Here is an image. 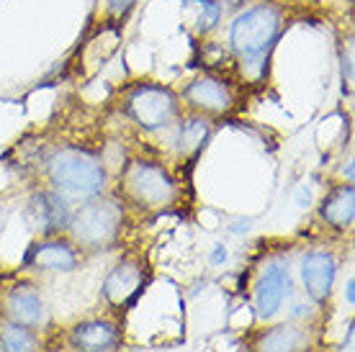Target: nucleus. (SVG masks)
I'll list each match as a JSON object with an SVG mask.
<instances>
[{
  "label": "nucleus",
  "mask_w": 355,
  "mask_h": 352,
  "mask_svg": "<svg viewBox=\"0 0 355 352\" xmlns=\"http://www.w3.org/2000/svg\"><path fill=\"white\" fill-rule=\"evenodd\" d=\"M309 335L304 326L296 324H278L258 337L252 352H306Z\"/></svg>",
  "instance_id": "obj_13"
},
{
  "label": "nucleus",
  "mask_w": 355,
  "mask_h": 352,
  "mask_svg": "<svg viewBox=\"0 0 355 352\" xmlns=\"http://www.w3.org/2000/svg\"><path fill=\"white\" fill-rule=\"evenodd\" d=\"M284 26V13L273 3L250 6L234 16L230 26V49L240 62L245 78L263 80L275 39Z\"/></svg>",
  "instance_id": "obj_1"
},
{
  "label": "nucleus",
  "mask_w": 355,
  "mask_h": 352,
  "mask_svg": "<svg viewBox=\"0 0 355 352\" xmlns=\"http://www.w3.org/2000/svg\"><path fill=\"white\" fill-rule=\"evenodd\" d=\"M209 134H211V121L206 116L196 114L183 118V121L178 123V134H175V144L178 150H180V155L183 157L198 155L201 147L206 144V139H209Z\"/></svg>",
  "instance_id": "obj_16"
},
{
  "label": "nucleus",
  "mask_w": 355,
  "mask_h": 352,
  "mask_svg": "<svg viewBox=\"0 0 355 352\" xmlns=\"http://www.w3.org/2000/svg\"><path fill=\"white\" fill-rule=\"evenodd\" d=\"M24 263L46 273H72L78 267V249L67 239H46L28 249Z\"/></svg>",
  "instance_id": "obj_9"
},
{
  "label": "nucleus",
  "mask_w": 355,
  "mask_h": 352,
  "mask_svg": "<svg viewBox=\"0 0 355 352\" xmlns=\"http://www.w3.org/2000/svg\"><path fill=\"white\" fill-rule=\"evenodd\" d=\"M46 175L54 191L64 198H98L106 188V168L103 162L78 147L57 150L46 162Z\"/></svg>",
  "instance_id": "obj_2"
},
{
  "label": "nucleus",
  "mask_w": 355,
  "mask_h": 352,
  "mask_svg": "<svg viewBox=\"0 0 355 352\" xmlns=\"http://www.w3.org/2000/svg\"><path fill=\"white\" fill-rule=\"evenodd\" d=\"M80 352H83V350H80Z\"/></svg>",
  "instance_id": "obj_24"
},
{
  "label": "nucleus",
  "mask_w": 355,
  "mask_h": 352,
  "mask_svg": "<svg viewBox=\"0 0 355 352\" xmlns=\"http://www.w3.org/2000/svg\"><path fill=\"white\" fill-rule=\"evenodd\" d=\"M353 288H355V281L350 278V281H347V285H345V299H347V303H353V301H355Z\"/></svg>",
  "instance_id": "obj_22"
},
{
  "label": "nucleus",
  "mask_w": 355,
  "mask_h": 352,
  "mask_svg": "<svg viewBox=\"0 0 355 352\" xmlns=\"http://www.w3.org/2000/svg\"><path fill=\"white\" fill-rule=\"evenodd\" d=\"M353 337H355V332H353V324L347 326V337H345V342H343V347H340V352H353Z\"/></svg>",
  "instance_id": "obj_20"
},
{
  "label": "nucleus",
  "mask_w": 355,
  "mask_h": 352,
  "mask_svg": "<svg viewBox=\"0 0 355 352\" xmlns=\"http://www.w3.org/2000/svg\"><path fill=\"white\" fill-rule=\"evenodd\" d=\"M72 344L83 352H103L114 347L119 340V329L106 319H90L72 329Z\"/></svg>",
  "instance_id": "obj_14"
},
{
  "label": "nucleus",
  "mask_w": 355,
  "mask_h": 352,
  "mask_svg": "<svg viewBox=\"0 0 355 352\" xmlns=\"http://www.w3.org/2000/svg\"><path fill=\"white\" fill-rule=\"evenodd\" d=\"M186 3H191V6H196V31L198 34H209V31H214V28L219 26V21H222V10L224 6L219 3V0H186Z\"/></svg>",
  "instance_id": "obj_18"
},
{
  "label": "nucleus",
  "mask_w": 355,
  "mask_h": 352,
  "mask_svg": "<svg viewBox=\"0 0 355 352\" xmlns=\"http://www.w3.org/2000/svg\"><path fill=\"white\" fill-rule=\"evenodd\" d=\"M121 221V203H116L114 198H90L85 206L72 211L67 229L72 239L85 249H106L119 239Z\"/></svg>",
  "instance_id": "obj_3"
},
{
  "label": "nucleus",
  "mask_w": 355,
  "mask_h": 352,
  "mask_svg": "<svg viewBox=\"0 0 355 352\" xmlns=\"http://www.w3.org/2000/svg\"><path fill=\"white\" fill-rule=\"evenodd\" d=\"M124 111L142 132H160L175 121L178 96L165 85L142 82L126 96Z\"/></svg>",
  "instance_id": "obj_4"
},
{
  "label": "nucleus",
  "mask_w": 355,
  "mask_h": 352,
  "mask_svg": "<svg viewBox=\"0 0 355 352\" xmlns=\"http://www.w3.org/2000/svg\"><path fill=\"white\" fill-rule=\"evenodd\" d=\"M222 6H230V8H240V6H245V3H250V0H219Z\"/></svg>",
  "instance_id": "obj_23"
},
{
  "label": "nucleus",
  "mask_w": 355,
  "mask_h": 352,
  "mask_svg": "<svg viewBox=\"0 0 355 352\" xmlns=\"http://www.w3.org/2000/svg\"><path fill=\"white\" fill-rule=\"evenodd\" d=\"M3 314H6L8 322H16V324L39 326V324H44L46 308H44V301H42V296H39V291H36L34 285L21 283V285H13V288L8 291Z\"/></svg>",
  "instance_id": "obj_10"
},
{
  "label": "nucleus",
  "mask_w": 355,
  "mask_h": 352,
  "mask_svg": "<svg viewBox=\"0 0 355 352\" xmlns=\"http://www.w3.org/2000/svg\"><path fill=\"white\" fill-rule=\"evenodd\" d=\"M36 216L42 219L46 231H62L70 224V206L60 191H44L36 195Z\"/></svg>",
  "instance_id": "obj_15"
},
{
  "label": "nucleus",
  "mask_w": 355,
  "mask_h": 352,
  "mask_svg": "<svg viewBox=\"0 0 355 352\" xmlns=\"http://www.w3.org/2000/svg\"><path fill=\"white\" fill-rule=\"evenodd\" d=\"M224 260H227V249H224V247L219 245V247H216V249L211 252V263H214V265H219V263H224Z\"/></svg>",
  "instance_id": "obj_21"
},
{
  "label": "nucleus",
  "mask_w": 355,
  "mask_h": 352,
  "mask_svg": "<svg viewBox=\"0 0 355 352\" xmlns=\"http://www.w3.org/2000/svg\"><path fill=\"white\" fill-rule=\"evenodd\" d=\"M291 293V275H288V267L281 263L268 265L263 275L258 278V285H255V308H258L260 319H273L284 301L288 299Z\"/></svg>",
  "instance_id": "obj_7"
},
{
  "label": "nucleus",
  "mask_w": 355,
  "mask_h": 352,
  "mask_svg": "<svg viewBox=\"0 0 355 352\" xmlns=\"http://www.w3.org/2000/svg\"><path fill=\"white\" fill-rule=\"evenodd\" d=\"M137 6V0H108V16L124 18Z\"/></svg>",
  "instance_id": "obj_19"
},
{
  "label": "nucleus",
  "mask_w": 355,
  "mask_h": 352,
  "mask_svg": "<svg viewBox=\"0 0 355 352\" xmlns=\"http://www.w3.org/2000/svg\"><path fill=\"white\" fill-rule=\"evenodd\" d=\"M183 100L201 116H222L234 106V93L227 80L214 75H198L183 88Z\"/></svg>",
  "instance_id": "obj_6"
},
{
  "label": "nucleus",
  "mask_w": 355,
  "mask_h": 352,
  "mask_svg": "<svg viewBox=\"0 0 355 352\" xmlns=\"http://www.w3.org/2000/svg\"><path fill=\"white\" fill-rule=\"evenodd\" d=\"M144 285V275L142 267L137 263H119L108 273L106 283H103V296H106L114 306H126V303H134L137 296L142 293Z\"/></svg>",
  "instance_id": "obj_11"
},
{
  "label": "nucleus",
  "mask_w": 355,
  "mask_h": 352,
  "mask_svg": "<svg viewBox=\"0 0 355 352\" xmlns=\"http://www.w3.org/2000/svg\"><path fill=\"white\" fill-rule=\"evenodd\" d=\"M338 278V260L327 249H311L302 260V281L304 291L311 301H327Z\"/></svg>",
  "instance_id": "obj_8"
},
{
  "label": "nucleus",
  "mask_w": 355,
  "mask_h": 352,
  "mask_svg": "<svg viewBox=\"0 0 355 352\" xmlns=\"http://www.w3.org/2000/svg\"><path fill=\"white\" fill-rule=\"evenodd\" d=\"M0 352H39V337L34 326L16 322H0Z\"/></svg>",
  "instance_id": "obj_17"
},
{
  "label": "nucleus",
  "mask_w": 355,
  "mask_h": 352,
  "mask_svg": "<svg viewBox=\"0 0 355 352\" xmlns=\"http://www.w3.org/2000/svg\"><path fill=\"white\" fill-rule=\"evenodd\" d=\"M320 216L332 229H350L355 219V191L353 185H338L324 195L320 206Z\"/></svg>",
  "instance_id": "obj_12"
},
{
  "label": "nucleus",
  "mask_w": 355,
  "mask_h": 352,
  "mask_svg": "<svg viewBox=\"0 0 355 352\" xmlns=\"http://www.w3.org/2000/svg\"><path fill=\"white\" fill-rule=\"evenodd\" d=\"M124 191L144 209H165L178 198V185L157 162H134L124 175Z\"/></svg>",
  "instance_id": "obj_5"
}]
</instances>
